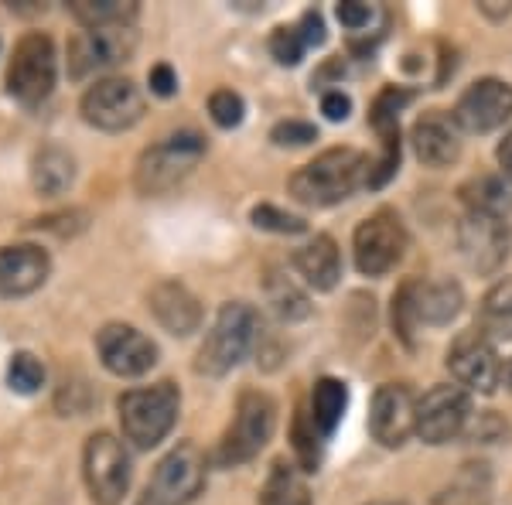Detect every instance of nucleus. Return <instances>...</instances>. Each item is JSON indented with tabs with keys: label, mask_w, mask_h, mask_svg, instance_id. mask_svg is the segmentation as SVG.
Instances as JSON below:
<instances>
[{
	"label": "nucleus",
	"mask_w": 512,
	"mask_h": 505,
	"mask_svg": "<svg viewBox=\"0 0 512 505\" xmlns=\"http://www.w3.org/2000/svg\"><path fill=\"white\" fill-rule=\"evenodd\" d=\"M369 168L373 161L355 147H328L315 161L297 168L287 188L294 202L311 205V209H332L369 185Z\"/></svg>",
	"instance_id": "1"
},
{
	"label": "nucleus",
	"mask_w": 512,
	"mask_h": 505,
	"mask_svg": "<svg viewBox=\"0 0 512 505\" xmlns=\"http://www.w3.org/2000/svg\"><path fill=\"white\" fill-rule=\"evenodd\" d=\"M260 331H263V321L253 304H246V301L222 304L209 335H205V342L198 345L195 372L209 379H219V376H226V372H233L239 362L256 349Z\"/></svg>",
	"instance_id": "2"
},
{
	"label": "nucleus",
	"mask_w": 512,
	"mask_h": 505,
	"mask_svg": "<svg viewBox=\"0 0 512 505\" xmlns=\"http://www.w3.org/2000/svg\"><path fill=\"white\" fill-rule=\"evenodd\" d=\"M117 413H120L123 437H127L137 451H151V447H158L164 437L171 434V427L178 424L181 393L168 379L154 386L127 389L117 400Z\"/></svg>",
	"instance_id": "3"
},
{
	"label": "nucleus",
	"mask_w": 512,
	"mask_h": 505,
	"mask_svg": "<svg viewBox=\"0 0 512 505\" xmlns=\"http://www.w3.org/2000/svg\"><path fill=\"white\" fill-rule=\"evenodd\" d=\"M277 430V403L263 389H243L236 400V413L216 447L219 468H239L253 461L270 444Z\"/></svg>",
	"instance_id": "4"
},
{
	"label": "nucleus",
	"mask_w": 512,
	"mask_h": 505,
	"mask_svg": "<svg viewBox=\"0 0 512 505\" xmlns=\"http://www.w3.org/2000/svg\"><path fill=\"white\" fill-rule=\"evenodd\" d=\"M209 151L202 134L195 130H178V134L164 137L161 144L147 147L137 157L134 168V188L140 195H164L175 185H181L192 171L198 168V161Z\"/></svg>",
	"instance_id": "5"
},
{
	"label": "nucleus",
	"mask_w": 512,
	"mask_h": 505,
	"mask_svg": "<svg viewBox=\"0 0 512 505\" xmlns=\"http://www.w3.org/2000/svg\"><path fill=\"white\" fill-rule=\"evenodd\" d=\"M59 59H55V41L45 31H28L7 62V93L21 106H38L52 96Z\"/></svg>",
	"instance_id": "6"
},
{
	"label": "nucleus",
	"mask_w": 512,
	"mask_h": 505,
	"mask_svg": "<svg viewBox=\"0 0 512 505\" xmlns=\"http://www.w3.org/2000/svg\"><path fill=\"white\" fill-rule=\"evenodd\" d=\"M407 246H410V236L400 215L393 209H379L355 226V236H352L355 270H359L362 277H386V273L396 270V263L407 256Z\"/></svg>",
	"instance_id": "7"
},
{
	"label": "nucleus",
	"mask_w": 512,
	"mask_h": 505,
	"mask_svg": "<svg viewBox=\"0 0 512 505\" xmlns=\"http://www.w3.org/2000/svg\"><path fill=\"white\" fill-rule=\"evenodd\" d=\"M82 478L96 505H120L130 488V454L117 434L99 430L82 447Z\"/></svg>",
	"instance_id": "8"
},
{
	"label": "nucleus",
	"mask_w": 512,
	"mask_h": 505,
	"mask_svg": "<svg viewBox=\"0 0 512 505\" xmlns=\"http://www.w3.org/2000/svg\"><path fill=\"white\" fill-rule=\"evenodd\" d=\"M147 103L144 93L134 79H96L93 86L82 93L79 99V113L89 127L103 130V134H120V130H130L134 123L144 117Z\"/></svg>",
	"instance_id": "9"
},
{
	"label": "nucleus",
	"mask_w": 512,
	"mask_h": 505,
	"mask_svg": "<svg viewBox=\"0 0 512 505\" xmlns=\"http://www.w3.org/2000/svg\"><path fill=\"white\" fill-rule=\"evenodd\" d=\"M205 488V454L192 441L171 447L158 461L140 505H188Z\"/></svg>",
	"instance_id": "10"
},
{
	"label": "nucleus",
	"mask_w": 512,
	"mask_h": 505,
	"mask_svg": "<svg viewBox=\"0 0 512 505\" xmlns=\"http://www.w3.org/2000/svg\"><path fill=\"white\" fill-rule=\"evenodd\" d=\"M468 420H472V396L461 386L437 383L417 400V437L431 447L458 441Z\"/></svg>",
	"instance_id": "11"
},
{
	"label": "nucleus",
	"mask_w": 512,
	"mask_h": 505,
	"mask_svg": "<svg viewBox=\"0 0 512 505\" xmlns=\"http://www.w3.org/2000/svg\"><path fill=\"white\" fill-rule=\"evenodd\" d=\"M137 52L134 24H110V28H86L69 41V76L89 79L113 65L127 62Z\"/></svg>",
	"instance_id": "12"
},
{
	"label": "nucleus",
	"mask_w": 512,
	"mask_h": 505,
	"mask_svg": "<svg viewBox=\"0 0 512 505\" xmlns=\"http://www.w3.org/2000/svg\"><path fill=\"white\" fill-rule=\"evenodd\" d=\"M448 372L461 389H472V393H495L502 383V359L495 352V342L489 335H482L478 328L461 331L448 349Z\"/></svg>",
	"instance_id": "13"
},
{
	"label": "nucleus",
	"mask_w": 512,
	"mask_h": 505,
	"mask_svg": "<svg viewBox=\"0 0 512 505\" xmlns=\"http://www.w3.org/2000/svg\"><path fill=\"white\" fill-rule=\"evenodd\" d=\"M512 233L502 215H485V212H465V219L458 222V250L465 256V263L482 277H492L506 267L509 260Z\"/></svg>",
	"instance_id": "14"
},
{
	"label": "nucleus",
	"mask_w": 512,
	"mask_h": 505,
	"mask_svg": "<svg viewBox=\"0 0 512 505\" xmlns=\"http://www.w3.org/2000/svg\"><path fill=\"white\" fill-rule=\"evenodd\" d=\"M414 89L403 86H383L379 96L369 106V123L379 134V157L369 168V185L366 188H383L386 181L400 168V110L407 103H414Z\"/></svg>",
	"instance_id": "15"
},
{
	"label": "nucleus",
	"mask_w": 512,
	"mask_h": 505,
	"mask_svg": "<svg viewBox=\"0 0 512 505\" xmlns=\"http://www.w3.org/2000/svg\"><path fill=\"white\" fill-rule=\"evenodd\" d=\"M96 355L106 372L120 379H137L158 366V345L134 325H103L96 331Z\"/></svg>",
	"instance_id": "16"
},
{
	"label": "nucleus",
	"mask_w": 512,
	"mask_h": 505,
	"mask_svg": "<svg viewBox=\"0 0 512 505\" xmlns=\"http://www.w3.org/2000/svg\"><path fill=\"white\" fill-rule=\"evenodd\" d=\"M509 117H512V86L506 79H495V76L475 79L458 96V103L451 110V120L465 134H489V130H499Z\"/></svg>",
	"instance_id": "17"
},
{
	"label": "nucleus",
	"mask_w": 512,
	"mask_h": 505,
	"mask_svg": "<svg viewBox=\"0 0 512 505\" xmlns=\"http://www.w3.org/2000/svg\"><path fill=\"white\" fill-rule=\"evenodd\" d=\"M369 434L376 444L403 447L410 434H417V400L407 383H383L373 393V407H369Z\"/></svg>",
	"instance_id": "18"
},
{
	"label": "nucleus",
	"mask_w": 512,
	"mask_h": 505,
	"mask_svg": "<svg viewBox=\"0 0 512 505\" xmlns=\"http://www.w3.org/2000/svg\"><path fill=\"white\" fill-rule=\"evenodd\" d=\"M48 273H52V256L35 243L18 246H0V297L14 301V297H28L38 287H45Z\"/></svg>",
	"instance_id": "19"
},
{
	"label": "nucleus",
	"mask_w": 512,
	"mask_h": 505,
	"mask_svg": "<svg viewBox=\"0 0 512 505\" xmlns=\"http://www.w3.org/2000/svg\"><path fill=\"white\" fill-rule=\"evenodd\" d=\"M147 311L168 335L188 338L202 328V304L181 280H158L147 291Z\"/></svg>",
	"instance_id": "20"
},
{
	"label": "nucleus",
	"mask_w": 512,
	"mask_h": 505,
	"mask_svg": "<svg viewBox=\"0 0 512 505\" xmlns=\"http://www.w3.org/2000/svg\"><path fill=\"white\" fill-rule=\"evenodd\" d=\"M410 144H414V154L424 168H451L461 157L458 123L441 110L420 113L410 127Z\"/></svg>",
	"instance_id": "21"
},
{
	"label": "nucleus",
	"mask_w": 512,
	"mask_h": 505,
	"mask_svg": "<svg viewBox=\"0 0 512 505\" xmlns=\"http://www.w3.org/2000/svg\"><path fill=\"white\" fill-rule=\"evenodd\" d=\"M410 294L420 325H448L465 308V291L458 280H410Z\"/></svg>",
	"instance_id": "22"
},
{
	"label": "nucleus",
	"mask_w": 512,
	"mask_h": 505,
	"mask_svg": "<svg viewBox=\"0 0 512 505\" xmlns=\"http://www.w3.org/2000/svg\"><path fill=\"white\" fill-rule=\"evenodd\" d=\"M294 270L304 277V284L315 287V291H335L338 280H342V253L332 236H315L311 243H304L294 253Z\"/></svg>",
	"instance_id": "23"
},
{
	"label": "nucleus",
	"mask_w": 512,
	"mask_h": 505,
	"mask_svg": "<svg viewBox=\"0 0 512 505\" xmlns=\"http://www.w3.org/2000/svg\"><path fill=\"white\" fill-rule=\"evenodd\" d=\"M76 181V157L65 151L62 144H45L31 157V185L38 195L55 198L69 192Z\"/></svg>",
	"instance_id": "24"
},
{
	"label": "nucleus",
	"mask_w": 512,
	"mask_h": 505,
	"mask_svg": "<svg viewBox=\"0 0 512 505\" xmlns=\"http://www.w3.org/2000/svg\"><path fill=\"white\" fill-rule=\"evenodd\" d=\"M256 505H311L308 482H304L301 468L287 458H277L270 465L267 478L260 488V502Z\"/></svg>",
	"instance_id": "25"
},
{
	"label": "nucleus",
	"mask_w": 512,
	"mask_h": 505,
	"mask_svg": "<svg viewBox=\"0 0 512 505\" xmlns=\"http://www.w3.org/2000/svg\"><path fill=\"white\" fill-rule=\"evenodd\" d=\"M478 331L492 342H512V277H502L489 287L478 304Z\"/></svg>",
	"instance_id": "26"
},
{
	"label": "nucleus",
	"mask_w": 512,
	"mask_h": 505,
	"mask_svg": "<svg viewBox=\"0 0 512 505\" xmlns=\"http://www.w3.org/2000/svg\"><path fill=\"white\" fill-rule=\"evenodd\" d=\"M349 407V386L335 376H321L315 389H311V420L321 430V437H332L338 424H342V413Z\"/></svg>",
	"instance_id": "27"
},
{
	"label": "nucleus",
	"mask_w": 512,
	"mask_h": 505,
	"mask_svg": "<svg viewBox=\"0 0 512 505\" xmlns=\"http://www.w3.org/2000/svg\"><path fill=\"white\" fill-rule=\"evenodd\" d=\"M69 14L82 28H110V24H134L140 14L137 0H76Z\"/></svg>",
	"instance_id": "28"
},
{
	"label": "nucleus",
	"mask_w": 512,
	"mask_h": 505,
	"mask_svg": "<svg viewBox=\"0 0 512 505\" xmlns=\"http://www.w3.org/2000/svg\"><path fill=\"white\" fill-rule=\"evenodd\" d=\"M461 198H465L468 212H485V215H506L512 205L506 181L492 175L472 178L468 185H461Z\"/></svg>",
	"instance_id": "29"
},
{
	"label": "nucleus",
	"mask_w": 512,
	"mask_h": 505,
	"mask_svg": "<svg viewBox=\"0 0 512 505\" xmlns=\"http://www.w3.org/2000/svg\"><path fill=\"white\" fill-rule=\"evenodd\" d=\"M291 441H294V454H297V468L301 471H318L321 465V430L311 420L308 407H297L294 424H291Z\"/></svg>",
	"instance_id": "30"
},
{
	"label": "nucleus",
	"mask_w": 512,
	"mask_h": 505,
	"mask_svg": "<svg viewBox=\"0 0 512 505\" xmlns=\"http://www.w3.org/2000/svg\"><path fill=\"white\" fill-rule=\"evenodd\" d=\"M267 294H270V304H274V311L280 314V318L297 321V318H308V314H311L308 297L297 291L287 277H277V273H274V277L267 280Z\"/></svg>",
	"instance_id": "31"
},
{
	"label": "nucleus",
	"mask_w": 512,
	"mask_h": 505,
	"mask_svg": "<svg viewBox=\"0 0 512 505\" xmlns=\"http://www.w3.org/2000/svg\"><path fill=\"white\" fill-rule=\"evenodd\" d=\"M390 318H393L396 338H400V342L407 345V349H414V345H417V338H414V335H417L420 321H417V311H414V294H410V280H403V284L396 287Z\"/></svg>",
	"instance_id": "32"
},
{
	"label": "nucleus",
	"mask_w": 512,
	"mask_h": 505,
	"mask_svg": "<svg viewBox=\"0 0 512 505\" xmlns=\"http://www.w3.org/2000/svg\"><path fill=\"white\" fill-rule=\"evenodd\" d=\"M7 386L24 396L38 393V389L45 386V366H41V359H35L31 352L14 355L11 366H7Z\"/></svg>",
	"instance_id": "33"
},
{
	"label": "nucleus",
	"mask_w": 512,
	"mask_h": 505,
	"mask_svg": "<svg viewBox=\"0 0 512 505\" xmlns=\"http://www.w3.org/2000/svg\"><path fill=\"white\" fill-rule=\"evenodd\" d=\"M253 226L256 229H267V233H277V236H297V233H308V222L301 215H291L277 205H256L250 212Z\"/></svg>",
	"instance_id": "34"
},
{
	"label": "nucleus",
	"mask_w": 512,
	"mask_h": 505,
	"mask_svg": "<svg viewBox=\"0 0 512 505\" xmlns=\"http://www.w3.org/2000/svg\"><path fill=\"white\" fill-rule=\"evenodd\" d=\"M308 52V41H304L301 28L297 24H280L270 35V55L280 62V65H297Z\"/></svg>",
	"instance_id": "35"
},
{
	"label": "nucleus",
	"mask_w": 512,
	"mask_h": 505,
	"mask_svg": "<svg viewBox=\"0 0 512 505\" xmlns=\"http://www.w3.org/2000/svg\"><path fill=\"white\" fill-rule=\"evenodd\" d=\"M209 117L216 127L222 130H233L243 123L246 117V103H243V96L233 93V89H216V93L209 96Z\"/></svg>",
	"instance_id": "36"
},
{
	"label": "nucleus",
	"mask_w": 512,
	"mask_h": 505,
	"mask_svg": "<svg viewBox=\"0 0 512 505\" xmlns=\"http://www.w3.org/2000/svg\"><path fill=\"white\" fill-rule=\"evenodd\" d=\"M270 140L280 147H304L311 140H318V127L308 120H280L274 130H270Z\"/></svg>",
	"instance_id": "37"
},
{
	"label": "nucleus",
	"mask_w": 512,
	"mask_h": 505,
	"mask_svg": "<svg viewBox=\"0 0 512 505\" xmlns=\"http://www.w3.org/2000/svg\"><path fill=\"white\" fill-rule=\"evenodd\" d=\"M335 18L342 21L345 31H366L369 21L376 18V11L369 4H362V0H342V4L335 7Z\"/></svg>",
	"instance_id": "38"
},
{
	"label": "nucleus",
	"mask_w": 512,
	"mask_h": 505,
	"mask_svg": "<svg viewBox=\"0 0 512 505\" xmlns=\"http://www.w3.org/2000/svg\"><path fill=\"white\" fill-rule=\"evenodd\" d=\"M147 82H151V93L154 96H175L178 93V76H175V69H171L168 62H158L151 69V76H147Z\"/></svg>",
	"instance_id": "39"
},
{
	"label": "nucleus",
	"mask_w": 512,
	"mask_h": 505,
	"mask_svg": "<svg viewBox=\"0 0 512 505\" xmlns=\"http://www.w3.org/2000/svg\"><path fill=\"white\" fill-rule=\"evenodd\" d=\"M297 28H301V35H304V41H308V48H321L328 41L325 18H321L318 11H304L301 21H297Z\"/></svg>",
	"instance_id": "40"
},
{
	"label": "nucleus",
	"mask_w": 512,
	"mask_h": 505,
	"mask_svg": "<svg viewBox=\"0 0 512 505\" xmlns=\"http://www.w3.org/2000/svg\"><path fill=\"white\" fill-rule=\"evenodd\" d=\"M321 113L332 123L345 120L352 113V99L345 96L342 89H328V93H321Z\"/></svg>",
	"instance_id": "41"
},
{
	"label": "nucleus",
	"mask_w": 512,
	"mask_h": 505,
	"mask_svg": "<svg viewBox=\"0 0 512 505\" xmlns=\"http://www.w3.org/2000/svg\"><path fill=\"white\" fill-rule=\"evenodd\" d=\"M495 161H499V168H502V178L512 185V130L502 137V144L495 147Z\"/></svg>",
	"instance_id": "42"
},
{
	"label": "nucleus",
	"mask_w": 512,
	"mask_h": 505,
	"mask_svg": "<svg viewBox=\"0 0 512 505\" xmlns=\"http://www.w3.org/2000/svg\"><path fill=\"white\" fill-rule=\"evenodd\" d=\"M502 383H506L512 389V359L506 362V369H502Z\"/></svg>",
	"instance_id": "43"
},
{
	"label": "nucleus",
	"mask_w": 512,
	"mask_h": 505,
	"mask_svg": "<svg viewBox=\"0 0 512 505\" xmlns=\"http://www.w3.org/2000/svg\"><path fill=\"white\" fill-rule=\"evenodd\" d=\"M366 505H407V502H396V499H379V502H366Z\"/></svg>",
	"instance_id": "44"
}]
</instances>
